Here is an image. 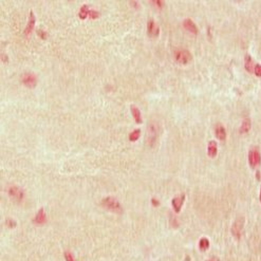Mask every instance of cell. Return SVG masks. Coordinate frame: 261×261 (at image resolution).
Returning a JSON list of instances; mask_svg holds the SVG:
<instances>
[{"label":"cell","mask_w":261,"mask_h":261,"mask_svg":"<svg viewBox=\"0 0 261 261\" xmlns=\"http://www.w3.org/2000/svg\"><path fill=\"white\" fill-rule=\"evenodd\" d=\"M215 134H216L218 140L224 141L226 139V130L224 126H222L221 124H217L216 127H215Z\"/></svg>","instance_id":"cell-12"},{"label":"cell","mask_w":261,"mask_h":261,"mask_svg":"<svg viewBox=\"0 0 261 261\" xmlns=\"http://www.w3.org/2000/svg\"><path fill=\"white\" fill-rule=\"evenodd\" d=\"M131 113H132V117L133 118H134V121H135V123H138V124H141L142 122V114H141V111H140V109L138 108V107H135L134 105H132L131 106Z\"/></svg>","instance_id":"cell-14"},{"label":"cell","mask_w":261,"mask_h":261,"mask_svg":"<svg viewBox=\"0 0 261 261\" xmlns=\"http://www.w3.org/2000/svg\"><path fill=\"white\" fill-rule=\"evenodd\" d=\"M38 34H39L40 37H41L42 39H46V38H47V33H46V32H43V31L40 30V31H38Z\"/></svg>","instance_id":"cell-26"},{"label":"cell","mask_w":261,"mask_h":261,"mask_svg":"<svg viewBox=\"0 0 261 261\" xmlns=\"http://www.w3.org/2000/svg\"><path fill=\"white\" fill-rule=\"evenodd\" d=\"M7 225L8 226V227H15L16 226V222L14 221L13 219H7Z\"/></svg>","instance_id":"cell-23"},{"label":"cell","mask_w":261,"mask_h":261,"mask_svg":"<svg viewBox=\"0 0 261 261\" xmlns=\"http://www.w3.org/2000/svg\"><path fill=\"white\" fill-rule=\"evenodd\" d=\"M261 162V155L259 150L256 148H253L249 150L248 152V164L252 168H256L260 165Z\"/></svg>","instance_id":"cell-4"},{"label":"cell","mask_w":261,"mask_h":261,"mask_svg":"<svg viewBox=\"0 0 261 261\" xmlns=\"http://www.w3.org/2000/svg\"><path fill=\"white\" fill-rule=\"evenodd\" d=\"M183 27L185 28V30L190 32V33L193 34H198V28H197V25L195 22L193 21L190 18H186L183 21Z\"/></svg>","instance_id":"cell-11"},{"label":"cell","mask_w":261,"mask_h":261,"mask_svg":"<svg viewBox=\"0 0 261 261\" xmlns=\"http://www.w3.org/2000/svg\"><path fill=\"white\" fill-rule=\"evenodd\" d=\"M218 152V145H217L216 141H209L207 147V153L209 158H215Z\"/></svg>","instance_id":"cell-13"},{"label":"cell","mask_w":261,"mask_h":261,"mask_svg":"<svg viewBox=\"0 0 261 261\" xmlns=\"http://www.w3.org/2000/svg\"><path fill=\"white\" fill-rule=\"evenodd\" d=\"M65 258H66V261H74L73 256H72V254L69 253V252H66L65 253Z\"/></svg>","instance_id":"cell-24"},{"label":"cell","mask_w":261,"mask_h":261,"mask_svg":"<svg viewBox=\"0 0 261 261\" xmlns=\"http://www.w3.org/2000/svg\"><path fill=\"white\" fill-rule=\"evenodd\" d=\"M259 199H260V202H261V188H260V197H259Z\"/></svg>","instance_id":"cell-28"},{"label":"cell","mask_w":261,"mask_h":261,"mask_svg":"<svg viewBox=\"0 0 261 261\" xmlns=\"http://www.w3.org/2000/svg\"><path fill=\"white\" fill-rule=\"evenodd\" d=\"M175 58L179 63H182V65H186L193 59V56H191L190 52L187 50H178L175 52Z\"/></svg>","instance_id":"cell-3"},{"label":"cell","mask_w":261,"mask_h":261,"mask_svg":"<svg viewBox=\"0 0 261 261\" xmlns=\"http://www.w3.org/2000/svg\"><path fill=\"white\" fill-rule=\"evenodd\" d=\"M251 127H252L251 120H248V118H245V120L242 122L241 126H240L239 132L241 133V134H243V133H247L249 131V129H251Z\"/></svg>","instance_id":"cell-15"},{"label":"cell","mask_w":261,"mask_h":261,"mask_svg":"<svg viewBox=\"0 0 261 261\" xmlns=\"http://www.w3.org/2000/svg\"><path fill=\"white\" fill-rule=\"evenodd\" d=\"M140 137H141V129H135L129 133V141L135 142L140 139Z\"/></svg>","instance_id":"cell-19"},{"label":"cell","mask_w":261,"mask_h":261,"mask_svg":"<svg viewBox=\"0 0 261 261\" xmlns=\"http://www.w3.org/2000/svg\"><path fill=\"white\" fill-rule=\"evenodd\" d=\"M155 138H156V132H155V125H152V126H150L149 128V134H148V144L149 145H152L155 143Z\"/></svg>","instance_id":"cell-18"},{"label":"cell","mask_w":261,"mask_h":261,"mask_svg":"<svg viewBox=\"0 0 261 261\" xmlns=\"http://www.w3.org/2000/svg\"><path fill=\"white\" fill-rule=\"evenodd\" d=\"M153 2V4L156 5L158 8H163L164 5V1H161V0H155V1H151Z\"/></svg>","instance_id":"cell-25"},{"label":"cell","mask_w":261,"mask_h":261,"mask_svg":"<svg viewBox=\"0 0 261 261\" xmlns=\"http://www.w3.org/2000/svg\"><path fill=\"white\" fill-rule=\"evenodd\" d=\"M199 247L201 251H206L209 247V240L207 238H201V240L199 241Z\"/></svg>","instance_id":"cell-20"},{"label":"cell","mask_w":261,"mask_h":261,"mask_svg":"<svg viewBox=\"0 0 261 261\" xmlns=\"http://www.w3.org/2000/svg\"><path fill=\"white\" fill-rule=\"evenodd\" d=\"M254 73L256 74L258 77H261V65H256V66H255Z\"/></svg>","instance_id":"cell-22"},{"label":"cell","mask_w":261,"mask_h":261,"mask_svg":"<svg viewBox=\"0 0 261 261\" xmlns=\"http://www.w3.org/2000/svg\"><path fill=\"white\" fill-rule=\"evenodd\" d=\"M243 226H244V218L243 217L237 218L233 223V225H231V235L236 239H240V237H241Z\"/></svg>","instance_id":"cell-2"},{"label":"cell","mask_w":261,"mask_h":261,"mask_svg":"<svg viewBox=\"0 0 261 261\" xmlns=\"http://www.w3.org/2000/svg\"><path fill=\"white\" fill-rule=\"evenodd\" d=\"M184 201H185V195L184 193H182V195H180V196H177L172 199L171 204H172V207H173V209H175L176 213H180L182 206H183Z\"/></svg>","instance_id":"cell-9"},{"label":"cell","mask_w":261,"mask_h":261,"mask_svg":"<svg viewBox=\"0 0 261 261\" xmlns=\"http://www.w3.org/2000/svg\"><path fill=\"white\" fill-rule=\"evenodd\" d=\"M33 222L38 225L45 224V223L47 222V215H46L43 208H40V209L37 211V214L35 215V217H34V219H33Z\"/></svg>","instance_id":"cell-10"},{"label":"cell","mask_w":261,"mask_h":261,"mask_svg":"<svg viewBox=\"0 0 261 261\" xmlns=\"http://www.w3.org/2000/svg\"><path fill=\"white\" fill-rule=\"evenodd\" d=\"M147 33L150 37H158L160 34V28L156 24V22L155 20L150 19L147 24Z\"/></svg>","instance_id":"cell-6"},{"label":"cell","mask_w":261,"mask_h":261,"mask_svg":"<svg viewBox=\"0 0 261 261\" xmlns=\"http://www.w3.org/2000/svg\"><path fill=\"white\" fill-rule=\"evenodd\" d=\"M89 13H90V8L87 4H84L82 8H80L79 12H78V17H79L82 20H85L87 17H89Z\"/></svg>","instance_id":"cell-16"},{"label":"cell","mask_w":261,"mask_h":261,"mask_svg":"<svg viewBox=\"0 0 261 261\" xmlns=\"http://www.w3.org/2000/svg\"><path fill=\"white\" fill-rule=\"evenodd\" d=\"M244 67L247 72H254L255 66L253 65V60H252V57L249 55H246L245 56V63H244Z\"/></svg>","instance_id":"cell-17"},{"label":"cell","mask_w":261,"mask_h":261,"mask_svg":"<svg viewBox=\"0 0 261 261\" xmlns=\"http://www.w3.org/2000/svg\"><path fill=\"white\" fill-rule=\"evenodd\" d=\"M101 205L104 207H106L108 210L113 211V213L121 214L123 211L121 203L115 198H113V197H106V198H104L101 200Z\"/></svg>","instance_id":"cell-1"},{"label":"cell","mask_w":261,"mask_h":261,"mask_svg":"<svg viewBox=\"0 0 261 261\" xmlns=\"http://www.w3.org/2000/svg\"><path fill=\"white\" fill-rule=\"evenodd\" d=\"M98 17H100V13L97 12V11L95 10H90V13H89V18L90 19H97Z\"/></svg>","instance_id":"cell-21"},{"label":"cell","mask_w":261,"mask_h":261,"mask_svg":"<svg viewBox=\"0 0 261 261\" xmlns=\"http://www.w3.org/2000/svg\"><path fill=\"white\" fill-rule=\"evenodd\" d=\"M8 195L12 197V198L16 199L17 201H21V200L24 199V193L21 188H19L17 186H11L8 188Z\"/></svg>","instance_id":"cell-8"},{"label":"cell","mask_w":261,"mask_h":261,"mask_svg":"<svg viewBox=\"0 0 261 261\" xmlns=\"http://www.w3.org/2000/svg\"><path fill=\"white\" fill-rule=\"evenodd\" d=\"M22 84L28 88H34L37 85V76L33 73H25L22 76Z\"/></svg>","instance_id":"cell-5"},{"label":"cell","mask_w":261,"mask_h":261,"mask_svg":"<svg viewBox=\"0 0 261 261\" xmlns=\"http://www.w3.org/2000/svg\"><path fill=\"white\" fill-rule=\"evenodd\" d=\"M151 203H152L153 205H155V206H159V204H160V202H159L156 199H152L151 200Z\"/></svg>","instance_id":"cell-27"},{"label":"cell","mask_w":261,"mask_h":261,"mask_svg":"<svg viewBox=\"0 0 261 261\" xmlns=\"http://www.w3.org/2000/svg\"><path fill=\"white\" fill-rule=\"evenodd\" d=\"M35 24H36V17L34 15L33 11H31L30 12V17H29V21H28V24L27 27H25L24 31V34L25 36L30 35L32 33V31L34 30V28H35Z\"/></svg>","instance_id":"cell-7"}]
</instances>
